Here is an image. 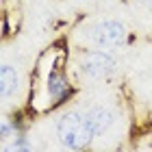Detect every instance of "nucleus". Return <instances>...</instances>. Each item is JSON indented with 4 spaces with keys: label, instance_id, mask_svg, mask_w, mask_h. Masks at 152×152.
<instances>
[{
    "label": "nucleus",
    "instance_id": "nucleus-1",
    "mask_svg": "<svg viewBox=\"0 0 152 152\" xmlns=\"http://www.w3.org/2000/svg\"><path fill=\"white\" fill-rule=\"evenodd\" d=\"M57 135L63 146L72 150H80L91 141L96 128L87 113H65L57 124Z\"/></svg>",
    "mask_w": 152,
    "mask_h": 152
},
{
    "label": "nucleus",
    "instance_id": "nucleus-2",
    "mask_svg": "<svg viewBox=\"0 0 152 152\" xmlns=\"http://www.w3.org/2000/svg\"><path fill=\"white\" fill-rule=\"evenodd\" d=\"M126 33H124V26L120 22H113V20H104V22H98L91 31V39L96 46L100 48H115L120 46Z\"/></svg>",
    "mask_w": 152,
    "mask_h": 152
},
{
    "label": "nucleus",
    "instance_id": "nucleus-3",
    "mask_svg": "<svg viewBox=\"0 0 152 152\" xmlns=\"http://www.w3.org/2000/svg\"><path fill=\"white\" fill-rule=\"evenodd\" d=\"M83 70L94 78H102L115 70V59L107 52H89L83 59Z\"/></svg>",
    "mask_w": 152,
    "mask_h": 152
},
{
    "label": "nucleus",
    "instance_id": "nucleus-4",
    "mask_svg": "<svg viewBox=\"0 0 152 152\" xmlns=\"http://www.w3.org/2000/svg\"><path fill=\"white\" fill-rule=\"evenodd\" d=\"M87 115H89V120H91L94 128H96V135L107 130L109 124L113 122V113L109 109H91V111H87Z\"/></svg>",
    "mask_w": 152,
    "mask_h": 152
},
{
    "label": "nucleus",
    "instance_id": "nucleus-5",
    "mask_svg": "<svg viewBox=\"0 0 152 152\" xmlns=\"http://www.w3.org/2000/svg\"><path fill=\"white\" fill-rule=\"evenodd\" d=\"M48 91H50V96L54 100H61V98L67 96L70 87H67V83L63 80V76H59L57 72H52L50 78H48Z\"/></svg>",
    "mask_w": 152,
    "mask_h": 152
},
{
    "label": "nucleus",
    "instance_id": "nucleus-6",
    "mask_svg": "<svg viewBox=\"0 0 152 152\" xmlns=\"http://www.w3.org/2000/svg\"><path fill=\"white\" fill-rule=\"evenodd\" d=\"M0 83H2V96L7 98L18 87V72L11 65H2V70H0Z\"/></svg>",
    "mask_w": 152,
    "mask_h": 152
},
{
    "label": "nucleus",
    "instance_id": "nucleus-7",
    "mask_svg": "<svg viewBox=\"0 0 152 152\" xmlns=\"http://www.w3.org/2000/svg\"><path fill=\"white\" fill-rule=\"evenodd\" d=\"M141 2H143V4H148L150 9H152V0H141Z\"/></svg>",
    "mask_w": 152,
    "mask_h": 152
}]
</instances>
